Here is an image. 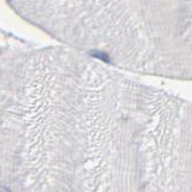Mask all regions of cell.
Returning <instances> with one entry per match:
<instances>
[{
	"mask_svg": "<svg viewBox=\"0 0 192 192\" xmlns=\"http://www.w3.org/2000/svg\"><path fill=\"white\" fill-rule=\"evenodd\" d=\"M91 54H92L94 57L99 58V59H102V60H105V61H109V59L107 58V55H106L105 53H101V52H92Z\"/></svg>",
	"mask_w": 192,
	"mask_h": 192,
	"instance_id": "6da1fadb",
	"label": "cell"
}]
</instances>
